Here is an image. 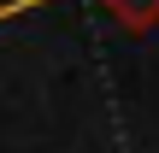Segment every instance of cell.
<instances>
[{"instance_id": "obj_1", "label": "cell", "mask_w": 159, "mask_h": 153, "mask_svg": "<svg viewBox=\"0 0 159 153\" xmlns=\"http://www.w3.org/2000/svg\"><path fill=\"white\" fill-rule=\"evenodd\" d=\"M30 6H47V0H12V6H0V18H12V12H30ZM94 6H106L124 29H153L159 24V0H94Z\"/></svg>"}]
</instances>
